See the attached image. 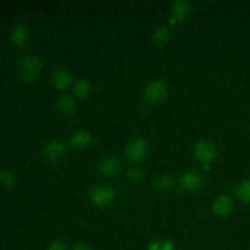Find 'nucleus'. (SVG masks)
I'll return each mask as SVG.
<instances>
[{"mask_svg":"<svg viewBox=\"0 0 250 250\" xmlns=\"http://www.w3.org/2000/svg\"><path fill=\"white\" fill-rule=\"evenodd\" d=\"M66 151V146L61 139H51L44 148V155L49 160H59Z\"/></svg>","mask_w":250,"mask_h":250,"instance_id":"8","label":"nucleus"},{"mask_svg":"<svg viewBox=\"0 0 250 250\" xmlns=\"http://www.w3.org/2000/svg\"><path fill=\"white\" fill-rule=\"evenodd\" d=\"M148 142L144 138H134L127 144L126 156L132 161H139L148 153Z\"/></svg>","mask_w":250,"mask_h":250,"instance_id":"3","label":"nucleus"},{"mask_svg":"<svg viewBox=\"0 0 250 250\" xmlns=\"http://www.w3.org/2000/svg\"><path fill=\"white\" fill-rule=\"evenodd\" d=\"M127 175H128V178L132 181H138L141 180L142 177V170L137 166H132V167L128 168L127 171Z\"/></svg>","mask_w":250,"mask_h":250,"instance_id":"20","label":"nucleus"},{"mask_svg":"<svg viewBox=\"0 0 250 250\" xmlns=\"http://www.w3.org/2000/svg\"><path fill=\"white\" fill-rule=\"evenodd\" d=\"M151 38L155 42L156 44H165L170 41L171 38V31L168 29V27L160 24V26H156L153 29V34H151Z\"/></svg>","mask_w":250,"mask_h":250,"instance_id":"16","label":"nucleus"},{"mask_svg":"<svg viewBox=\"0 0 250 250\" xmlns=\"http://www.w3.org/2000/svg\"><path fill=\"white\" fill-rule=\"evenodd\" d=\"M149 250H161V242H154L149 246Z\"/></svg>","mask_w":250,"mask_h":250,"instance_id":"24","label":"nucleus"},{"mask_svg":"<svg viewBox=\"0 0 250 250\" xmlns=\"http://www.w3.org/2000/svg\"><path fill=\"white\" fill-rule=\"evenodd\" d=\"M72 90L75 93V95H77L80 98H84L90 92V82L88 80H84V78L77 81L75 83V85H73Z\"/></svg>","mask_w":250,"mask_h":250,"instance_id":"17","label":"nucleus"},{"mask_svg":"<svg viewBox=\"0 0 250 250\" xmlns=\"http://www.w3.org/2000/svg\"><path fill=\"white\" fill-rule=\"evenodd\" d=\"M56 105H58L59 110L62 111L63 114L70 115L72 112H75L76 110V100L75 98H72L68 94H63L61 97H59V99L56 100Z\"/></svg>","mask_w":250,"mask_h":250,"instance_id":"14","label":"nucleus"},{"mask_svg":"<svg viewBox=\"0 0 250 250\" xmlns=\"http://www.w3.org/2000/svg\"><path fill=\"white\" fill-rule=\"evenodd\" d=\"M193 151H194V155L198 160L208 164L216 155V146L209 141H198L193 146Z\"/></svg>","mask_w":250,"mask_h":250,"instance_id":"4","label":"nucleus"},{"mask_svg":"<svg viewBox=\"0 0 250 250\" xmlns=\"http://www.w3.org/2000/svg\"><path fill=\"white\" fill-rule=\"evenodd\" d=\"M72 250H93V249L90 248V247H88L87 244H84V243H77V244H75V246H73Z\"/></svg>","mask_w":250,"mask_h":250,"instance_id":"23","label":"nucleus"},{"mask_svg":"<svg viewBox=\"0 0 250 250\" xmlns=\"http://www.w3.org/2000/svg\"><path fill=\"white\" fill-rule=\"evenodd\" d=\"M203 177L197 171H187L181 177V185L187 189H198L202 186Z\"/></svg>","mask_w":250,"mask_h":250,"instance_id":"11","label":"nucleus"},{"mask_svg":"<svg viewBox=\"0 0 250 250\" xmlns=\"http://www.w3.org/2000/svg\"><path fill=\"white\" fill-rule=\"evenodd\" d=\"M151 185H153L154 189L159 190V192H166L172 188L173 178L170 173H160L153 178Z\"/></svg>","mask_w":250,"mask_h":250,"instance_id":"12","label":"nucleus"},{"mask_svg":"<svg viewBox=\"0 0 250 250\" xmlns=\"http://www.w3.org/2000/svg\"><path fill=\"white\" fill-rule=\"evenodd\" d=\"M193 10V5L189 0H178L173 2L171 7V16L176 21H183L190 15Z\"/></svg>","mask_w":250,"mask_h":250,"instance_id":"7","label":"nucleus"},{"mask_svg":"<svg viewBox=\"0 0 250 250\" xmlns=\"http://www.w3.org/2000/svg\"><path fill=\"white\" fill-rule=\"evenodd\" d=\"M28 27L24 23H22V22L15 24L12 27L11 32H10V39L16 45H23V44H26L27 41H28Z\"/></svg>","mask_w":250,"mask_h":250,"instance_id":"9","label":"nucleus"},{"mask_svg":"<svg viewBox=\"0 0 250 250\" xmlns=\"http://www.w3.org/2000/svg\"><path fill=\"white\" fill-rule=\"evenodd\" d=\"M89 197L93 203L100 205V207H104V205L110 204L115 199V190L107 186H97L90 189Z\"/></svg>","mask_w":250,"mask_h":250,"instance_id":"5","label":"nucleus"},{"mask_svg":"<svg viewBox=\"0 0 250 250\" xmlns=\"http://www.w3.org/2000/svg\"><path fill=\"white\" fill-rule=\"evenodd\" d=\"M237 195L244 202H250V180H244L237 187Z\"/></svg>","mask_w":250,"mask_h":250,"instance_id":"18","label":"nucleus"},{"mask_svg":"<svg viewBox=\"0 0 250 250\" xmlns=\"http://www.w3.org/2000/svg\"><path fill=\"white\" fill-rule=\"evenodd\" d=\"M120 161L114 155L103 156L98 164V170L104 176H115L120 171Z\"/></svg>","mask_w":250,"mask_h":250,"instance_id":"6","label":"nucleus"},{"mask_svg":"<svg viewBox=\"0 0 250 250\" xmlns=\"http://www.w3.org/2000/svg\"><path fill=\"white\" fill-rule=\"evenodd\" d=\"M92 142V134L87 131H78L73 133L70 138L71 146L75 148H84Z\"/></svg>","mask_w":250,"mask_h":250,"instance_id":"15","label":"nucleus"},{"mask_svg":"<svg viewBox=\"0 0 250 250\" xmlns=\"http://www.w3.org/2000/svg\"><path fill=\"white\" fill-rule=\"evenodd\" d=\"M212 209L217 215H229L233 209V202L229 195H219L212 203Z\"/></svg>","mask_w":250,"mask_h":250,"instance_id":"10","label":"nucleus"},{"mask_svg":"<svg viewBox=\"0 0 250 250\" xmlns=\"http://www.w3.org/2000/svg\"><path fill=\"white\" fill-rule=\"evenodd\" d=\"M48 250H67V244L63 241L56 239V241H53L49 244Z\"/></svg>","mask_w":250,"mask_h":250,"instance_id":"21","label":"nucleus"},{"mask_svg":"<svg viewBox=\"0 0 250 250\" xmlns=\"http://www.w3.org/2000/svg\"><path fill=\"white\" fill-rule=\"evenodd\" d=\"M42 60L37 55H26L19 62V75L23 81H33L41 73Z\"/></svg>","mask_w":250,"mask_h":250,"instance_id":"1","label":"nucleus"},{"mask_svg":"<svg viewBox=\"0 0 250 250\" xmlns=\"http://www.w3.org/2000/svg\"><path fill=\"white\" fill-rule=\"evenodd\" d=\"M72 75L66 68H56L53 75V83L56 88H65L70 84Z\"/></svg>","mask_w":250,"mask_h":250,"instance_id":"13","label":"nucleus"},{"mask_svg":"<svg viewBox=\"0 0 250 250\" xmlns=\"http://www.w3.org/2000/svg\"><path fill=\"white\" fill-rule=\"evenodd\" d=\"M0 181H1L2 186L6 188H11L12 186L15 185V181H16V177H15V173L10 170H2L1 173H0Z\"/></svg>","mask_w":250,"mask_h":250,"instance_id":"19","label":"nucleus"},{"mask_svg":"<svg viewBox=\"0 0 250 250\" xmlns=\"http://www.w3.org/2000/svg\"><path fill=\"white\" fill-rule=\"evenodd\" d=\"M175 244L171 241H163L161 242V250H173Z\"/></svg>","mask_w":250,"mask_h":250,"instance_id":"22","label":"nucleus"},{"mask_svg":"<svg viewBox=\"0 0 250 250\" xmlns=\"http://www.w3.org/2000/svg\"><path fill=\"white\" fill-rule=\"evenodd\" d=\"M167 94V84L163 80H151L144 87V97L151 103H158Z\"/></svg>","mask_w":250,"mask_h":250,"instance_id":"2","label":"nucleus"}]
</instances>
